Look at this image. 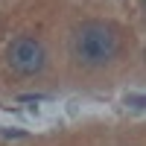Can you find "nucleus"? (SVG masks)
Segmentation results:
<instances>
[{
	"mask_svg": "<svg viewBox=\"0 0 146 146\" xmlns=\"http://www.w3.org/2000/svg\"><path fill=\"white\" fill-rule=\"evenodd\" d=\"M120 50V35L111 23L102 21H85L70 35V53L85 67H102Z\"/></svg>",
	"mask_w": 146,
	"mask_h": 146,
	"instance_id": "nucleus-1",
	"label": "nucleus"
},
{
	"mask_svg": "<svg viewBox=\"0 0 146 146\" xmlns=\"http://www.w3.org/2000/svg\"><path fill=\"white\" fill-rule=\"evenodd\" d=\"M6 64L18 73V76H35L41 73L47 64V53H44V44L32 35H21L9 44L6 50Z\"/></svg>",
	"mask_w": 146,
	"mask_h": 146,
	"instance_id": "nucleus-2",
	"label": "nucleus"
},
{
	"mask_svg": "<svg viewBox=\"0 0 146 146\" xmlns=\"http://www.w3.org/2000/svg\"><path fill=\"white\" fill-rule=\"evenodd\" d=\"M126 105H131V108H146V94H126Z\"/></svg>",
	"mask_w": 146,
	"mask_h": 146,
	"instance_id": "nucleus-3",
	"label": "nucleus"
},
{
	"mask_svg": "<svg viewBox=\"0 0 146 146\" xmlns=\"http://www.w3.org/2000/svg\"><path fill=\"white\" fill-rule=\"evenodd\" d=\"M3 137H27L23 129H3Z\"/></svg>",
	"mask_w": 146,
	"mask_h": 146,
	"instance_id": "nucleus-4",
	"label": "nucleus"
},
{
	"mask_svg": "<svg viewBox=\"0 0 146 146\" xmlns=\"http://www.w3.org/2000/svg\"><path fill=\"white\" fill-rule=\"evenodd\" d=\"M44 100V94H23L21 96V102H41Z\"/></svg>",
	"mask_w": 146,
	"mask_h": 146,
	"instance_id": "nucleus-5",
	"label": "nucleus"
},
{
	"mask_svg": "<svg viewBox=\"0 0 146 146\" xmlns=\"http://www.w3.org/2000/svg\"><path fill=\"white\" fill-rule=\"evenodd\" d=\"M143 3H146V0H143Z\"/></svg>",
	"mask_w": 146,
	"mask_h": 146,
	"instance_id": "nucleus-6",
	"label": "nucleus"
}]
</instances>
